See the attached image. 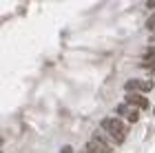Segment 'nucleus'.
I'll return each mask as SVG.
<instances>
[{
    "label": "nucleus",
    "instance_id": "nucleus-3",
    "mask_svg": "<svg viewBox=\"0 0 155 153\" xmlns=\"http://www.w3.org/2000/svg\"><path fill=\"white\" fill-rule=\"evenodd\" d=\"M126 104L133 109H149V100H146L144 93H126Z\"/></svg>",
    "mask_w": 155,
    "mask_h": 153
},
{
    "label": "nucleus",
    "instance_id": "nucleus-9",
    "mask_svg": "<svg viewBox=\"0 0 155 153\" xmlns=\"http://www.w3.org/2000/svg\"><path fill=\"white\" fill-rule=\"evenodd\" d=\"M153 89V80H144V87H142V93H146V91H151Z\"/></svg>",
    "mask_w": 155,
    "mask_h": 153
},
{
    "label": "nucleus",
    "instance_id": "nucleus-2",
    "mask_svg": "<svg viewBox=\"0 0 155 153\" xmlns=\"http://www.w3.org/2000/svg\"><path fill=\"white\" fill-rule=\"evenodd\" d=\"M115 111H117V115H120V118H124V120L129 122V124H133V122H137V120H140V111H137V109H133V107H129L126 102H124V104H117V109H115Z\"/></svg>",
    "mask_w": 155,
    "mask_h": 153
},
{
    "label": "nucleus",
    "instance_id": "nucleus-5",
    "mask_svg": "<svg viewBox=\"0 0 155 153\" xmlns=\"http://www.w3.org/2000/svg\"><path fill=\"white\" fill-rule=\"evenodd\" d=\"M140 65L146 67V69H155V47H151V49H146L142 60H140Z\"/></svg>",
    "mask_w": 155,
    "mask_h": 153
},
{
    "label": "nucleus",
    "instance_id": "nucleus-11",
    "mask_svg": "<svg viewBox=\"0 0 155 153\" xmlns=\"http://www.w3.org/2000/svg\"><path fill=\"white\" fill-rule=\"evenodd\" d=\"M146 7H149V9H155V0H149V2H146Z\"/></svg>",
    "mask_w": 155,
    "mask_h": 153
},
{
    "label": "nucleus",
    "instance_id": "nucleus-6",
    "mask_svg": "<svg viewBox=\"0 0 155 153\" xmlns=\"http://www.w3.org/2000/svg\"><path fill=\"white\" fill-rule=\"evenodd\" d=\"M142 87H144V80H129L124 85V91L126 93H142Z\"/></svg>",
    "mask_w": 155,
    "mask_h": 153
},
{
    "label": "nucleus",
    "instance_id": "nucleus-7",
    "mask_svg": "<svg viewBox=\"0 0 155 153\" xmlns=\"http://www.w3.org/2000/svg\"><path fill=\"white\" fill-rule=\"evenodd\" d=\"M84 153H102V151H100V147H97L93 140H89L87 144H84Z\"/></svg>",
    "mask_w": 155,
    "mask_h": 153
},
{
    "label": "nucleus",
    "instance_id": "nucleus-8",
    "mask_svg": "<svg viewBox=\"0 0 155 153\" xmlns=\"http://www.w3.org/2000/svg\"><path fill=\"white\" fill-rule=\"evenodd\" d=\"M146 29H149V31H155V13H151V16H149V20H146Z\"/></svg>",
    "mask_w": 155,
    "mask_h": 153
},
{
    "label": "nucleus",
    "instance_id": "nucleus-1",
    "mask_svg": "<svg viewBox=\"0 0 155 153\" xmlns=\"http://www.w3.org/2000/svg\"><path fill=\"white\" fill-rule=\"evenodd\" d=\"M102 131H107L113 144H122L126 133H129V124L120 118H104L102 120Z\"/></svg>",
    "mask_w": 155,
    "mask_h": 153
},
{
    "label": "nucleus",
    "instance_id": "nucleus-4",
    "mask_svg": "<svg viewBox=\"0 0 155 153\" xmlns=\"http://www.w3.org/2000/svg\"><path fill=\"white\" fill-rule=\"evenodd\" d=\"M91 140H93L97 147H100L102 153H111V151H113V142H109L107 135H102L100 131H97V133H93V138H91Z\"/></svg>",
    "mask_w": 155,
    "mask_h": 153
},
{
    "label": "nucleus",
    "instance_id": "nucleus-12",
    "mask_svg": "<svg viewBox=\"0 0 155 153\" xmlns=\"http://www.w3.org/2000/svg\"><path fill=\"white\" fill-rule=\"evenodd\" d=\"M80 153H84V149H82V151H80Z\"/></svg>",
    "mask_w": 155,
    "mask_h": 153
},
{
    "label": "nucleus",
    "instance_id": "nucleus-10",
    "mask_svg": "<svg viewBox=\"0 0 155 153\" xmlns=\"http://www.w3.org/2000/svg\"><path fill=\"white\" fill-rule=\"evenodd\" d=\"M60 153H73V147H71V144H67V147H62Z\"/></svg>",
    "mask_w": 155,
    "mask_h": 153
}]
</instances>
